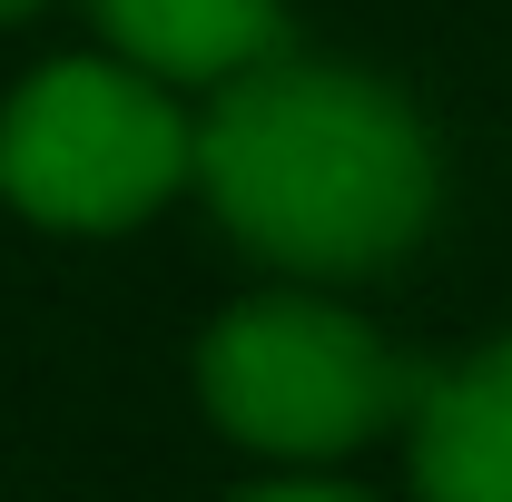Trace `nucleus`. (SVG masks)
I'll use <instances>...</instances> for the list:
<instances>
[{"label":"nucleus","instance_id":"nucleus-6","mask_svg":"<svg viewBox=\"0 0 512 502\" xmlns=\"http://www.w3.org/2000/svg\"><path fill=\"white\" fill-rule=\"evenodd\" d=\"M20 10H40V0H0V20H20Z\"/></svg>","mask_w":512,"mask_h":502},{"label":"nucleus","instance_id":"nucleus-2","mask_svg":"<svg viewBox=\"0 0 512 502\" xmlns=\"http://www.w3.org/2000/svg\"><path fill=\"white\" fill-rule=\"evenodd\" d=\"M197 384H207L217 434L286 473H316L414 414V375L345 306H316V296H256L217 315Z\"/></svg>","mask_w":512,"mask_h":502},{"label":"nucleus","instance_id":"nucleus-4","mask_svg":"<svg viewBox=\"0 0 512 502\" xmlns=\"http://www.w3.org/2000/svg\"><path fill=\"white\" fill-rule=\"evenodd\" d=\"M414 483L444 502H512V335L473 365L414 384Z\"/></svg>","mask_w":512,"mask_h":502},{"label":"nucleus","instance_id":"nucleus-1","mask_svg":"<svg viewBox=\"0 0 512 502\" xmlns=\"http://www.w3.org/2000/svg\"><path fill=\"white\" fill-rule=\"evenodd\" d=\"M188 168L207 207L296 276H365L404 256L434 217L424 119L384 79L276 60V50L217 79V109L197 128Z\"/></svg>","mask_w":512,"mask_h":502},{"label":"nucleus","instance_id":"nucleus-3","mask_svg":"<svg viewBox=\"0 0 512 502\" xmlns=\"http://www.w3.org/2000/svg\"><path fill=\"white\" fill-rule=\"evenodd\" d=\"M197 128L138 60H60L0 109V197L40 227L109 237L188 178Z\"/></svg>","mask_w":512,"mask_h":502},{"label":"nucleus","instance_id":"nucleus-5","mask_svg":"<svg viewBox=\"0 0 512 502\" xmlns=\"http://www.w3.org/2000/svg\"><path fill=\"white\" fill-rule=\"evenodd\" d=\"M99 30L148 79H237L276 50V0H99Z\"/></svg>","mask_w":512,"mask_h":502}]
</instances>
